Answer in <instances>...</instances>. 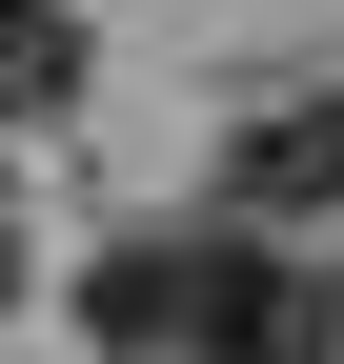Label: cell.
Segmentation results:
<instances>
[{
	"label": "cell",
	"mask_w": 344,
	"mask_h": 364,
	"mask_svg": "<svg viewBox=\"0 0 344 364\" xmlns=\"http://www.w3.org/2000/svg\"><path fill=\"white\" fill-rule=\"evenodd\" d=\"M183 364H344V284L304 243H203V324H183Z\"/></svg>",
	"instance_id": "1"
},
{
	"label": "cell",
	"mask_w": 344,
	"mask_h": 364,
	"mask_svg": "<svg viewBox=\"0 0 344 364\" xmlns=\"http://www.w3.org/2000/svg\"><path fill=\"white\" fill-rule=\"evenodd\" d=\"M203 243H223V223H142V243H102L81 344H102V364H183V324H203Z\"/></svg>",
	"instance_id": "2"
},
{
	"label": "cell",
	"mask_w": 344,
	"mask_h": 364,
	"mask_svg": "<svg viewBox=\"0 0 344 364\" xmlns=\"http://www.w3.org/2000/svg\"><path fill=\"white\" fill-rule=\"evenodd\" d=\"M324 203H344V81H324V102H264L223 142V223H243V243H264V223H324Z\"/></svg>",
	"instance_id": "3"
},
{
	"label": "cell",
	"mask_w": 344,
	"mask_h": 364,
	"mask_svg": "<svg viewBox=\"0 0 344 364\" xmlns=\"http://www.w3.org/2000/svg\"><path fill=\"white\" fill-rule=\"evenodd\" d=\"M81 102V21L61 0H0V122H61Z\"/></svg>",
	"instance_id": "4"
},
{
	"label": "cell",
	"mask_w": 344,
	"mask_h": 364,
	"mask_svg": "<svg viewBox=\"0 0 344 364\" xmlns=\"http://www.w3.org/2000/svg\"><path fill=\"white\" fill-rule=\"evenodd\" d=\"M0 304H21V203H0Z\"/></svg>",
	"instance_id": "5"
}]
</instances>
